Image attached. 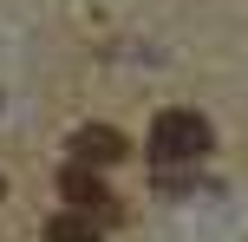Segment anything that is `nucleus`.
I'll return each mask as SVG.
<instances>
[{"label":"nucleus","instance_id":"f257e3e1","mask_svg":"<svg viewBox=\"0 0 248 242\" xmlns=\"http://www.w3.org/2000/svg\"><path fill=\"white\" fill-rule=\"evenodd\" d=\"M209 144H216V131H209L202 112H157V125H150V157H157V170L202 164Z\"/></svg>","mask_w":248,"mask_h":242},{"label":"nucleus","instance_id":"f03ea898","mask_svg":"<svg viewBox=\"0 0 248 242\" xmlns=\"http://www.w3.org/2000/svg\"><path fill=\"white\" fill-rule=\"evenodd\" d=\"M59 196L78 210V216H92L105 229V223H118V203H111V190L98 183V170H85V164H65L59 170Z\"/></svg>","mask_w":248,"mask_h":242},{"label":"nucleus","instance_id":"39448f33","mask_svg":"<svg viewBox=\"0 0 248 242\" xmlns=\"http://www.w3.org/2000/svg\"><path fill=\"white\" fill-rule=\"evenodd\" d=\"M0 196H7V183H0Z\"/></svg>","mask_w":248,"mask_h":242},{"label":"nucleus","instance_id":"7ed1b4c3","mask_svg":"<svg viewBox=\"0 0 248 242\" xmlns=\"http://www.w3.org/2000/svg\"><path fill=\"white\" fill-rule=\"evenodd\" d=\"M131 157V144H124V131L118 125H78L72 131V164H85V170H111Z\"/></svg>","mask_w":248,"mask_h":242},{"label":"nucleus","instance_id":"20e7f679","mask_svg":"<svg viewBox=\"0 0 248 242\" xmlns=\"http://www.w3.org/2000/svg\"><path fill=\"white\" fill-rule=\"evenodd\" d=\"M98 236H105V229H98L92 216H78V210H59V216L46 223V242H98Z\"/></svg>","mask_w":248,"mask_h":242}]
</instances>
